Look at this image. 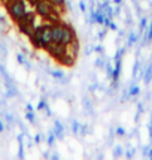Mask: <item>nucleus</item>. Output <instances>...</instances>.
<instances>
[{
    "label": "nucleus",
    "mask_w": 152,
    "mask_h": 160,
    "mask_svg": "<svg viewBox=\"0 0 152 160\" xmlns=\"http://www.w3.org/2000/svg\"><path fill=\"white\" fill-rule=\"evenodd\" d=\"M58 9L60 8L52 5L49 0H39L35 5L36 14L39 15L40 18H43L45 21H48V22H57V21H60L58 20V17H60Z\"/></svg>",
    "instance_id": "nucleus-1"
},
{
    "label": "nucleus",
    "mask_w": 152,
    "mask_h": 160,
    "mask_svg": "<svg viewBox=\"0 0 152 160\" xmlns=\"http://www.w3.org/2000/svg\"><path fill=\"white\" fill-rule=\"evenodd\" d=\"M7 11L14 21H20L26 12H27V3L26 0H15V2H7Z\"/></svg>",
    "instance_id": "nucleus-2"
},
{
    "label": "nucleus",
    "mask_w": 152,
    "mask_h": 160,
    "mask_svg": "<svg viewBox=\"0 0 152 160\" xmlns=\"http://www.w3.org/2000/svg\"><path fill=\"white\" fill-rule=\"evenodd\" d=\"M52 43V22L45 21L42 24V49H46Z\"/></svg>",
    "instance_id": "nucleus-3"
},
{
    "label": "nucleus",
    "mask_w": 152,
    "mask_h": 160,
    "mask_svg": "<svg viewBox=\"0 0 152 160\" xmlns=\"http://www.w3.org/2000/svg\"><path fill=\"white\" fill-rule=\"evenodd\" d=\"M78 39L76 38V32L75 28L72 27L70 24H66V22H63V36H61V43L63 45H66V47H69L72 42Z\"/></svg>",
    "instance_id": "nucleus-4"
},
{
    "label": "nucleus",
    "mask_w": 152,
    "mask_h": 160,
    "mask_svg": "<svg viewBox=\"0 0 152 160\" xmlns=\"http://www.w3.org/2000/svg\"><path fill=\"white\" fill-rule=\"evenodd\" d=\"M46 51L49 52V56L52 57V58H55L57 62H58V60L67 52V47L63 45V43H55V42H52L48 48H46Z\"/></svg>",
    "instance_id": "nucleus-5"
},
{
    "label": "nucleus",
    "mask_w": 152,
    "mask_h": 160,
    "mask_svg": "<svg viewBox=\"0 0 152 160\" xmlns=\"http://www.w3.org/2000/svg\"><path fill=\"white\" fill-rule=\"evenodd\" d=\"M28 38H30V42H31V45L35 48L42 49V24L40 26H36L33 33L28 36Z\"/></svg>",
    "instance_id": "nucleus-6"
},
{
    "label": "nucleus",
    "mask_w": 152,
    "mask_h": 160,
    "mask_svg": "<svg viewBox=\"0 0 152 160\" xmlns=\"http://www.w3.org/2000/svg\"><path fill=\"white\" fill-rule=\"evenodd\" d=\"M61 36H63V22L61 21L52 22V42L61 43Z\"/></svg>",
    "instance_id": "nucleus-7"
},
{
    "label": "nucleus",
    "mask_w": 152,
    "mask_h": 160,
    "mask_svg": "<svg viewBox=\"0 0 152 160\" xmlns=\"http://www.w3.org/2000/svg\"><path fill=\"white\" fill-rule=\"evenodd\" d=\"M76 58H78V57H76L75 54H72V52H70L69 49H67V52H66V54H64V56H63L61 58L58 60V63H60V64H63V66H67V68H72V66L75 64Z\"/></svg>",
    "instance_id": "nucleus-8"
},
{
    "label": "nucleus",
    "mask_w": 152,
    "mask_h": 160,
    "mask_svg": "<svg viewBox=\"0 0 152 160\" xmlns=\"http://www.w3.org/2000/svg\"><path fill=\"white\" fill-rule=\"evenodd\" d=\"M17 24H18V28H20V32L22 35L26 36H30L33 33V30H35L36 26H31V24H27V22H24V21H17Z\"/></svg>",
    "instance_id": "nucleus-9"
},
{
    "label": "nucleus",
    "mask_w": 152,
    "mask_h": 160,
    "mask_svg": "<svg viewBox=\"0 0 152 160\" xmlns=\"http://www.w3.org/2000/svg\"><path fill=\"white\" fill-rule=\"evenodd\" d=\"M54 133H55V136L58 139L64 138V127H63L60 120H55V123H54Z\"/></svg>",
    "instance_id": "nucleus-10"
},
{
    "label": "nucleus",
    "mask_w": 152,
    "mask_h": 160,
    "mask_svg": "<svg viewBox=\"0 0 152 160\" xmlns=\"http://www.w3.org/2000/svg\"><path fill=\"white\" fill-rule=\"evenodd\" d=\"M151 81H152V60H151V63L146 66L145 73H143V82H145L146 85H149Z\"/></svg>",
    "instance_id": "nucleus-11"
},
{
    "label": "nucleus",
    "mask_w": 152,
    "mask_h": 160,
    "mask_svg": "<svg viewBox=\"0 0 152 160\" xmlns=\"http://www.w3.org/2000/svg\"><path fill=\"white\" fill-rule=\"evenodd\" d=\"M67 49H69L72 54H75V56L78 57V56H79V49H81L79 41H78V39H75V41H73V42H72V43L69 45V47H67Z\"/></svg>",
    "instance_id": "nucleus-12"
},
{
    "label": "nucleus",
    "mask_w": 152,
    "mask_h": 160,
    "mask_svg": "<svg viewBox=\"0 0 152 160\" xmlns=\"http://www.w3.org/2000/svg\"><path fill=\"white\" fill-rule=\"evenodd\" d=\"M49 73L52 75V78H55V79L61 81V82H67V78H66V75L63 73L61 70H49Z\"/></svg>",
    "instance_id": "nucleus-13"
},
{
    "label": "nucleus",
    "mask_w": 152,
    "mask_h": 160,
    "mask_svg": "<svg viewBox=\"0 0 152 160\" xmlns=\"http://www.w3.org/2000/svg\"><path fill=\"white\" fill-rule=\"evenodd\" d=\"M152 41V21L149 22V27H148V32H146V35L143 36V41H142V45H146L148 42Z\"/></svg>",
    "instance_id": "nucleus-14"
},
{
    "label": "nucleus",
    "mask_w": 152,
    "mask_h": 160,
    "mask_svg": "<svg viewBox=\"0 0 152 160\" xmlns=\"http://www.w3.org/2000/svg\"><path fill=\"white\" fill-rule=\"evenodd\" d=\"M137 41H139V36L136 35V33L130 32V33H128V38H127V47H133Z\"/></svg>",
    "instance_id": "nucleus-15"
},
{
    "label": "nucleus",
    "mask_w": 152,
    "mask_h": 160,
    "mask_svg": "<svg viewBox=\"0 0 152 160\" xmlns=\"http://www.w3.org/2000/svg\"><path fill=\"white\" fill-rule=\"evenodd\" d=\"M72 130H73L75 135H79V133H81V124H79V121H76V120L72 121Z\"/></svg>",
    "instance_id": "nucleus-16"
},
{
    "label": "nucleus",
    "mask_w": 152,
    "mask_h": 160,
    "mask_svg": "<svg viewBox=\"0 0 152 160\" xmlns=\"http://www.w3.org/2000/svg\"><path fill=\"white\" fill-rule=\"evenodd\" d=\"M139 93H140V87H139V85H131V87L128 88V94H130V96H137Z\"/></svg>",
    "instance_id": "nucleus-17"
},
{
    "label": "nucleus",
    "mask_w": 152,
    "mask_h": 160,
    "mask_svg": "<svg viewBox=\"0 0 152 160\" xmlns=\"http://www.w3.org/2000/svg\"><path fill=\"white\" fill-rule=\"evenodd\" d=\"M142 63L139 62V58H136V62H134V68H133V77L134 78H139V66H140Z\"/></svg>",
    "instance_id": "nucleus-18"
},
{
    "label": "nucleus",
    "mask_w": 152,
    "mask_h": 160,
    "mask_svg": "<svg viewBox=\"0 0 152 160\" xmlns=\"http://www.w3.org/2000/svg\"><path fill=\"white\" fill-rule=\"evenodd\" d=\"M52 5H55L57 8H60V9H63V8L66 6V0H49Z\"/></svg>",
    "instance_id": "nucleus-19"
},
{
    "label": "nucleus",
    "mask_w": 152,
    "mask_h": 160,
    "mask_svg": "<svg viewBox=\"0 0 152 160\" xmlns=\"http://www.w3.org/2000/svg\"><path fill=\"white\" fill-rule=\"evenodd\" d=\"M146 24H148V20H146V17H142V20H140V35L145 32V30H148L146 28Z\"/></svg>",
    "instance_id": "nucleus-20"
},
{
    "label": "nucleus",
    "mask_w": 152,
    "mask_h": 160,
    "mask_svg": "<svg viewBox=\"0 0 152 160\" xmlns=\"http://www.w3.org/2000/svg\"><path fill=\"white\" fill-rule=\"evenodd\" d=\"M17 58H18V62H20L21 64H24V66H26L27 69H30V63H28L27 60L24 58V56H21V54H18V56H17Z\"/></svg>",
    "instance_id": "nucleus-21"
},
{
    "label": "nucleus",
    "mask_w": 152,
    "mask_h": 160,
    "mask_svg": "<svg viewBox=\"0 0 152 160\" xmlns=\"http://www.w3.org/2000/svg\"><path fill=\"white\" fill-rule=\"evenodd\" d=\"M55 138H57L55 133H54V130H52V132L48 135V145H49V147L54 145V142H55Z\"/></svg>",
    "instance_id": "nucleus-22"
},
{
    "label": "nucleus",
    "mask_w": 152,
    "mask_h": 160,
    "mask_svg": "<svg viewBox=\"0 0 152 160\" xmlns=\"http://www.w3.org/2000/svg\"><path fill=\"white\" fill-rule=\"evenodd\" d=\"M121 154H122V147L116 145L115 148H113V156H115V157H119Z\"/></svg>",
    "instance_id": "nucleus-23"
},
{
    "label": "nucleus",
    "mask_w": 152,
    "mask_h": 160,
    "mask_svg": "<svg viewBox=\"0 0 152 160\" xmlns=\"http://www.w3.org/2000/svg\"><path fill=\"white\" fill-rule=\"evenodd\" d=\"M27 118H28V121H31V123H35V114H33V111H28L27 112Z\"/></svg>",
    "instance_id": "nucleus-24"
},
{
    "label": "nucleus",
    "mask_w": 152,
    "mask_h": 160,
    "mask_svg": "<svg viewBox=\"0 0 152 160\" xmlns=\"http://www.w3.org/2000/svg\"><path fill=\"white\" fill-rule=\"evenodd\" d=\"M46 106H48V103H46L45 100H40V102H39V105H37V109H45Z\"/></svg>",
    "instance_id": "nucleus-25"
},
{
    "label": "nucleus",
    "mask_w": 152,
    "mask_h": 160,
    "mask_svg": "<svg viewBox=\"0 0 152 160\" xmlns=\"http://www.w3.org/2000/svg\"><path fill=\"white\" fill-rule=\"evenodd\" d=\"M125 156H127L128 159H131L133 156H134V148H130V150H127V151H125Z\"/></svg>",
    "instance_id": "nucleus-26"
},
{
    "label": "nucleus",
    "mask_w": 152,
    "mask_h": 160,
    "mask_svg": "<svg viewBox=\"0 0 152 160\" xmlns=\"http://www.w3.org/2000/svg\"><path fill=\"white\" fill-rule=\"evenodd\" d=\"M116 135H119V136H124V135H125V130L122 129V127H116Z\"/></svg>",
    "instance_id": "nucleus-27"
},
{
    "label": "nucleus",
    "mask_w": 152,
    "mask_h": 160,
    "mask_svg": "<svg viewBox=\"0 0 152 160\" xmlns=\"http://www.w3.org/2000/svg\"><path fill=\"white\" fill-rule=\"evenodd\" d=\"M103 64H106V63L103 62V58H98V60L96 62V66H97V68H103Z\"/></svg>",
    "instance_id": "nucleus-28"
},
{
    "label": "nucleus",
    "mask_w": 152,
    "mask_h": 160,
    "mask_svg": "<svg viewBox=\"0 0 152 160\" xmlns=\"http://www.w3.org/2000/svg\"><path fill=\"white\" fill-rule=\"evenodd\" d=\"M79 9H81V11H82V12H85V11H87V6H85V3H83L82 0H81V2H79Z\"/></svg>",
    "instance_id": "nucleus-29"
},
{
    "label": "nucleus",
    "mask_w": 152,
    "mask_h": 160,
    "mask_svg": "<svg viewBox=\"0 0 152 160\" xmlns=\"http://www.w3.org/2000/svg\"><path fill=\"white\" fill-rule=\"evenodd\" d=\"M107 27L111 28V30H113V32H116V30H118L116 24H113V22H112V21H111V22H109V26H107Z\"/></svg>",
    "instance_id": "nucleus-30"
},
{
    "label": "nucleus",
    "mask_w": 152,
    "mask_h": 160,
    "mask_svg": "<svg viewBox=\"0 0 152 160\" xmlns=\"http://www.w3.org/2000/svg\"><path fill=\"white\" fill-rule=\"evenodd\" d=\"M93 49L97 51V52H100V54H103V48H102V47H93Z\"/></svg>",
    "instance_id": "nucleus-31"
},
{
    "label": "nucleus",
    "mask_w": 152,
    "mask_h": 160,
    "mask_svg": "<svg viewBox=\"0 0 152 160\" xmlns=\"http://www.w3.org/2000/svg\"><path fill=\"white\" fill-rule=\"evenodd\" d=\"M104 36H106V30H103V32H100V35H98V38H100V39H103Z\"/></svg>",
    "instance_id": "nucleus-32"
},
{
    "label": "nucleus",
    "mask_w": 152,
    "mask_h": 160,
    "mask_svg": "<svg viewBox=\"0 0 152 160\" xmlns=\"http://www.w3.org/2000/svg\"><path fill=\"white\" fill-rule=\"evenodd\" d=\"M40 136H42V135H36V142H40V141H42V138H40Z\"/></svg>",
    "instance_id": "nucleus-33"
},
{
    "label": "nucleus",
    "mask_w": 152,
    "mask_h": 160,
    "mask_svg": "<svg viewBox=\"0 0 152 160\" xmlns=\"http://www.w3.org/2000/svg\"><path fill=\"white\" fill-rule=\"evenodd\" d=\"M113 3H115V5H121V3H122V0H113Z\"/></svg>",
    "instance_id": "nucleus-34"
},
{
    "label": "nucleus",
    "mask_w": 152,
    "mask_h": 160,
    "mask_svg": "<svg viewBox=\"0 0 152 160\" xmlns=\"http://www.w3.org/2000/svg\"><path fill=\"white\" fill-rule=\"evenodd\" d=\"M3 130H5V127H3V123L0 121V132H3Z\"/></svg>",
    "instance_id": "nucleus-35"
},
{
    "label": "nucleus",
    "mask_w": 152,
    "mask_h": 160,
    "mask_svg": "<svg viewBox=\"0 0 152 160\" xmlns=\"http://www.w3.org/2000/svg\"><path fill=\"white\" fill-rule=\"evenodd\" d=\"M27 111H33V106L31 105H27Z\"/></svg>",
    "instance_id": "nucleus-36"
},
{
    "label": "nucleus",
    "mask_w": 152,
    "mask_h": 160,
    "mask_svg": "<svg viewBox=\"0 0 152 160\" xmlns=\"http://www.w3.org/2000/svg\"><path fill=\"white\" fill-rule=\"evenodd\" d=\"M51 157H52V159H58L60 156H58V154H55V153H54V154H52V156H51Z\"/></svg>",
    "instance_id": "nucleus-37"
},
{
    "label": "nucleus",
    "mask_w": 152,
    "mask_h": 160,
    "mask_svg": "<svg viewBox=\"0 0 152 160\" xmlns=\"http://www.w3.org/2000/svg\"><path fill=\"white\" fill-rule=\"evenodd\" d=\"M6 2H15V0H6Z\"/></svg>",
    "instance_id": "nucleus-38"
}]
</instances>
